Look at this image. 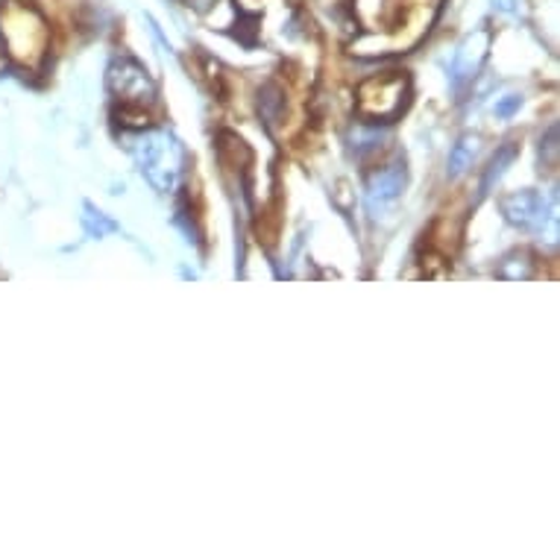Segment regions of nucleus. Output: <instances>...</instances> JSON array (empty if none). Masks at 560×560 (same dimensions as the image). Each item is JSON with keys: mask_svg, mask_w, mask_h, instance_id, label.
Wrapping results in <instances>:
<instances>
[{"mask_svg": "<svg viewBox=\"0 0 560 560\" xmlns=\"http://www.w3.org/2000/svg\"><path fill=\"white\" fill-rule=\"evenodd\" d=\"M138 165L148 174V179L156 185L159 191H167L179 174V148L165 136V132H153V136H141L136 141Z\"/></svg>", "mask_w": 560, "mask_h": 560, "instance_id": "obj_3", "label": "nucleus"}, {"mask_svg": "<svg viewBox=\"0 0 560 560\" xmlns=\"http://www.w3.org/2000/svg\"><path fill=\"white\" fill-rule=\"evenodd\" d=\"M502 212L514 226L528 232H540L549 221V206L542 200V194L537 191H516L508 194L502 200Z\"/></svg>", "mask_w": 560, "mask_h": 560, "instance_id": "obj_5", "label": "nucleus"}, {"mask_svg": "<svg viewBox=\"0 0 560 560\" xmlns=\"http://www.w3.org/2000/svg\"><path fill=\"white\" fill-rule=\"evenodd\" d=\"M476 153H478V138L476 136H464L455 144L450 156V176H464L472 167L476 162Z\"/></svg>", "mask_w": 560, "mask_h": 560, "instance_id": "obj_9", "label": "nucleus"}, {"mask_svg": "<svg viewBox=\"0 0 560 560\" xmlns=\"http://www.w3.org/2000/svg\"><path fill=\"white\" fill-rule=\"evenodd\" d=\"M411 101V80L405 71H385L364 80L359 89V112L370 120H394Z\"/></svg>", "mask_w": 560, "mask_h": 560, "instance_id": "obj_2", "label": "nucleus"}, {"mask_svg": "<svg viewBox=\"0 0 560 560\" xmlns=\"http://www.w3.org/2000/svg\"><path fill=\"white\" fill-rule=\"evenodd\" d=\"M493 10L502 15H520V3L516 0H493Z\"/></svg>", "mask_w": 560, "mask_h": 560, "instance_id": "obj_11", "label": "nucleus"}, {"mask_svg": "<svg viewBox=\"0 0 560 560\" xmlns=\"http://www.w3.org/2000/svg\"><path fill=\"white\" fill-rule=\"evenodd\" d=\"M516 153H520V144H514V141H508L505 148L499 150L497 156H493V162H490V167H487L485 183H481V194L490 191V188H493V183H499V179H502V174L508 171V165H514Z\"/></svg>", "mask_w": 560, "mask_h": 560, "instance_id": "obj_10", "label": "nucleus"}, {"mask_svg": "<svg viewBox=\"0 0 560 560\" xmlns=\"http://www.w3.org/2000/svg\"><path fill=\"white\" fill-rule=\"evenodd\" d=\"M112 92L120 97V106H144L156 101V85L136 59H118L109 71Z\"/></svg>", "mask_w": 560, "mask_h": 560, "instance_id": "obj_4", "label": "nucleus"}, {"mask_svg": "<svg viewBox=\"0 0 560 560\" xmlns=\"http://www.w3.org/2000/svg\"><path fill=\"white\" fill-rule=\"evenodd\" d=\"M221 144H218V150H221V159L226 162L230 167H247L249 162H253V153H249V148L241 141L238 136H232V132H221V138H218Z\"/></svg>", "mask_w": 560, "mask_h": 560, "instance_id": "obj_8", "label": "nucleus"}, {"mask_svg": "<svg viewBox=\"0 0 560 560\" xmlns=\"http://www.w3.org/2000/svg\"><path fill=\"white\" fill-rule=\"evenodd\" d=\"M487 47H490V33H487V30L472 33V36L458 47V54L452 59V83H455V89L467 85L469 80L478 74V68H481V62H485L487 56Z\"/></svg>", "mask_w": 560, "mask_h": 560, "instance_id": "obj_7", "label": "nucleus"}, {"mask_svg": "<svg viewBox=\"0 0 560 560\" xmlns=\"http://www.w3.org/2000/svg\"><path fill=\"white\" fill-rule=\"evenodd\" d=\"M0 36L10 47V56L24 68H36L47 54V24L27 3H10L0 12Z\"/></svg>", "mask_w": 560, "mask_h": 560, "instance_id": "obj_1", "label": "nucleus"}, {"mask_svg": "<svg viewBox=\"0 0 560 560\" xmlns=\"http://www.w3.org/2000/svg\"><path fill=\"white\" fill-rule=\"evenodd\" d=\"M405 188V167L390 165L382 167L376 174L370 176L368 183V209L373 214H382L387 206H394L399 200V194Z\"/></svg>", "mask_w": 560, "mask_h": 560, "instance_id": "obj_6", "label": "nucleus"}, {"mask_svg": "<svg viewBox=\"0 0 560 560\" xmlns=\"http://www.w3.org/2000/svg\"><path fill=\"white\" fill-rule=\"evenodd\" d=\"M514 109H520V97H514V94H511V97H508L505 103H499L497 115L508 118V115H514Z\"/></svg>", "mask_w": 560, "mask_h": 560, "instance_id": "obj_12", "label": "nucleus"}]
</instances>
